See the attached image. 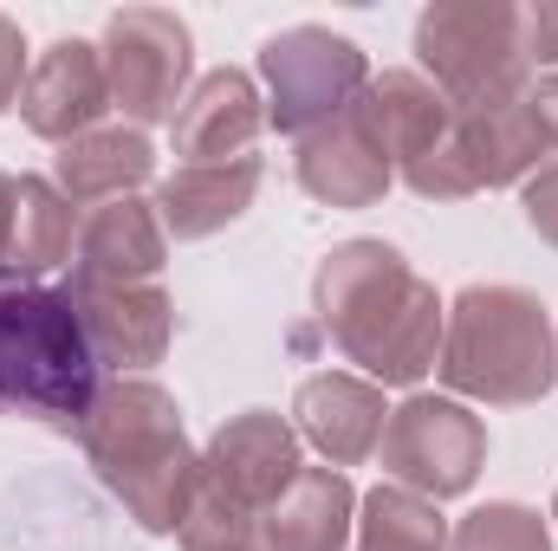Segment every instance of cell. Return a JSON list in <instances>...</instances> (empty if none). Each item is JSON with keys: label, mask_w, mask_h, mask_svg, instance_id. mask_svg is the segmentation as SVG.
<instances>
[{"label": "cell", "mask_w": 558, "mask_h": 551, "mask_svg": "<svg viewBox=\"0 0 558 551\" xmlns=\"http://www.w3.org/2000/svg\"><path fill=\"white\" fill-rule=\"evenodd\" d=\"M105 85H111V111H124V124H175L189 78H195V33L182 13L169 7H118L105 20Z\"/></svg>", "instance_id": "6"}, {"label": "cell", "mask_w": 558, "mask_h": 551, "mask_svg": "<svg viewBox=\"0 0 558 551\" xmlns=\"http://www.w3.org/2000/svg\"><path fill=\"white\" fill-rule=\"evenodd\" d=\"M260 131H267V98L234 65L195 78L189 98H182V111H175V124H169L182 162H234V156H247V143L260 137Z\"/></svg>", "instance_id": "15"}, {"label": "cell", "mask_w": 558, "mask_h": 551, "mask_svg": "<svg viewBox=\"0 0 558 551\" xmlns=\"http://www.w3.org/2000/svg\"><path fill=\"white\" fill-rule=\"evenodd\" d=\"M98 403V357L65 285L0 273V415H33L59 434H78Z\"/></svg>", "instance_id": "4"}, {"label": "cell", "mask_w": 558, "mask_h": 551, "mask_svg": "<svg viewBox=\"0 0 558 551\" xmlns=\"http://www.w3.org/2000/svg\"><path fill=\"white\" fill-rule=\"evenodd\" d=\"M149 175H156V149H149V137L131 131V124H105V131L65 143V149L52 156V188H59L72 208H78V201H92V208L124 201V195H137Z\"/></svg>", "instance_id": "19"}, {"label": "cell", "mask_w": 558, "mask_h": 551, "mask_svg": "<svg viewBox=\"0 0 558 551\" xmlns=\"http://www.w3.org/2000/svg\"><path fill=\"white\" fill-rule=\"evenodd\" d=\"M7 215H13V175L0 169V254H7Z\"/></svg>", "instance_id": "30"}, {"label": "cell", "mask_w": 558, "mask_h": 551, "mask_svg": "<svg viewBox=\"0 0 558 551\" xmlns=\"http://www.w3.org/2000/svg\"><path fill=\"white\" fill-rule=\"evenodd\" d=\"M65 298L85 325V344L98 357V370H118V377H143L149 364L169 357V338H175V305L162 285H85V279H65Z\"/></svg>", "instance_id": "9"}, {"label": "cell", "mask_w": 558, "mask_h": 551, "mask_svg": "<svg viewBox=\"0 0 558 551\" xmlns=\"http://www.w3.org/2000/svg\"><path fill=\"white\" fill-rule=\"evenodd\" d=\"M357 539V487L344 467H299V480L260 513V551H344Z\"/></svg>", "instance_id": "16"}, {"label": "cell", "mask_w": 558, "mask_h": 551, "mask_svg": "<svg viewBox=\"0 0 558 551\" xmlns=\"http://www.w3.org/2000/svg\"><path fill=\"white\" fill-rule=\"evenodd\" d=\"M526 118L539 131V149L558 162V72H546L539 85H526Z\"/></svg>", "instance_id": "29"}, {"label": "cell", "mask_w": 558, "mask_h": 551, "mask_svg": "<svg viewBox=\"0 0 558 551\" xmlns=\"http://www.w3.org/2000/svg\"><path fill=\"white\" fill-rule=\"evenodd\" d=\"M526 228H533L546 247H558V162H546V169L526 175Z\"/></svg>", "instance_id": "27"}, {"label": "cell", "mask_w": 558, "mask_h": 551, "mask_svg": "<svg viewBox=\"0 0 558 551\" xmlns=\"http://www.w3.org/2000/svg\"><path fill=\"white\" fill-rule=\"evenodd\" d=\"M553 532H558V493H553Z\"/></svg>", "instance_id": "31"}, {"label": "cell", "mask_w": 558, "mask_h": 551, "mask_svg": "<svg viewBox=\"0 0 558 551\" xmlns=\"http://www.w3.org/2000/svg\"><path fill=\"white\" fill-rule=\"evenodd\" d=\"M435 377L454 396L526 409L546 403L558 383V331L526 285H468L448 305Z\"/></svg>", "instance_id": "3"}, {"label": "cell", "mask_w": 558, "mask_h": 551, "mask_svg": "<svg viewBox=\"0 0 558 551\" xmlns=\"http://www.w3.org/2000/svg\"><path fill=\"white\" fill-rule=\"evenodd\" d=\"M312 311L377 390H410L441 357L448 305L390 241H338L312 273Z\"/></svg>", "instance_id": "1"}, {"label": "cell", "mask_w": 558, "mask_h": 551, "mask_svg": "<svg viewBox=\"0 0 558 551\" xmlns=\"http://www.w3.org/2000/svg\"><path fill=\"white\" fill-rule=\"evenodd\" d=\"M175 539H182V551H254L260 546V519L241 500H228L208 474H195V493L182 506Z\"/></svg>", "instance_id": "23"}, {"label": "cell", "mask_w": 558, "mask_h": 551, "mask_svg": "<svg viewBox=\"0 0 558 551\" xmlns=\"http://www.w3.org/2000/svg\"><path fill=\"white\" fill-rule=\"evenodd\" d=\"M384 474L422 500H461L487 467V421L454 396H410L384 421Z\"/></svg>", "instance_id": "8"}, {"label": "cell", "mask_w": 558, "mask_h": 551, "mask_svg": "<svg viewBox=\"0 0 558 551\" xmlns=\"http://www.w3.org/2000/svg\"><path fill=\"white\" fill-rule=\"evenodd\" d=\"M26 33L0 13V111H13L20 105V91H26Z\"/></svg>", "instance_id": "28"}, {"label": "cell", "mask_w": 558, "mask_h": 551, "mask_svg": "<svg viewBox=\"0 0 558 551\" xmlns=\"http://www.w3.org/2000/svg\"><path fill=\"white\" fill-rule=\"evenodd\" d=\"M351 111L364 118V131L384 149L390 169H410V162L428 156L435 143L448 137V124H454V105H448L422 72H384V78H371Z\"/></svg>", "instance_id": "18"}, {"label": "cell", "mask_w": 558, "mask_h": 551, "mask_svg": "<svg viewBox=\"0 0 558 551\" xmlns=\"http://www.w3.org/2000/svg\"><path fill=\"white\" fill-rule=\"evenodd\" d=\"M384 421H390L384 390H377L371 377H351V370H318V377H305L299 396H292V428H299V441H312L331 467L371 461L377 441H384Z\"/></svg>", "instance_id": "12"}, {"label": "cell", "mask_w": 558, "mask_h": 551, "mask_svg": "<svg viewBox=\"0 0 558 551\" xmlns=\"http://www.w3.org/2000/svg\"><path fill=\"white\" fill-rule=\"evenodd\" d=\"M520 46H526V65H553L558 72V0L520 7Z\"/></svg>", "instance_id": "26"}, {"label": "cell", "mask_w": 558, "mask_h": 551, "mask_svg": "<svg viewBox=\"0 0 558 551\" xmlns=\"http://www.w3.org/2000/svg\"><path fill=\"white\" fill-rule=\"evenodd\" d=\"M299 467H305L299 461V428L274 409H247V415H234V421H221L215 441L202 448V474L228 500H241L254 519L299 480Z\"/></svg>", "instance_id": "11"}, {"label": "cell", "mask_w": 558, "mask_h": 551, "mask_svg": "<svg viewBox=\"0 0 558 551\" xmlns=\"http://www.w3.org/2000/svg\"><path fill=\"white\" fill-rule=\"evenodd\" d=\"M78 441H85L98 480L124 500V513L143 532L175 539L182 506L202 474V454L189 448L175 396L149 377H111V383H98V403L85 415Z\"/></svg>", "instance_id": "2"}, {"label": "cell", "mask_w": 558, "mask_h": 551, "mask_svg": "<svg viewBox=\"0 0 558 551\" xmlns=\"http://www.w3.org/2000/svg\"><path fill=\"white\" fill-rule=\"evenodd\" d=\"M292 169H299V188L325 208H377L397 182V169L384 162V149L371 143L357 111H338L331 124L305 131Z\"/></svg>", "instance_id": "13"}, {"label": "cell", "mask_w": 558, "mask_h": 551, "mask_svg": "<svg viewBox=\"0 0 558 551\" xmlns=\"http://www.w3.org/2000/svg\"><path fill=\"white\" fill-rule=\"evenodd\" d=\"M448 551H553V526L520 500H487L448 526Z\"/></svg>", "instance_id": "24"}, {"label": "cell", "mask_w": 558, "mask_h": 551, "mask_svg": "<svg viewBox=\"0 0 558 551\" xmlns=\"http://www.w3.org/2000/svg\"><path fill=\"white\" fill-rule=\"evenodd\" d=\"M78 247V208L46 182V175H13V215H7V254L0 273L39 279L59 273Z\"/></svg>", "instance_id": "20"}, {"label": "cell", "mask_w": 558, "mask_h": 551, "mask_svg": "<svg viewBox=\"0 0 558 551\" xmlns=\"http://www.w3.org/2000/svg\"><path fill=\"white\" fill-rule=\"evenodd\" d=\"M260 78H267V124L305 137L357 105V91L371 85V65L357 39L331 26H286L260 46Z\"/></svg>", "instance_id": "7"}, {"label": "cell", "mask_w": 558, "mask_h": 551, "mask_svg": "<svg viewBox=\"0 0 558 551\" xmlns=\"http://www.w3.org/2000/svg\"><path fill=\"white\" fill-rule=\"evenodd\" d=\"M260 195V156H234V162H182L162 188H156V221L175 241H208L221 228H234Z\"/></svg>", "instance_id": "17"}, {"label": "cell", "mask_w": 558, "mask_h": 551, "mask_svg": "<svg viewBox=\"0 0 558 551\" xmlns=\"http://www.w3.org/2000/svg\"><path fill=\"white\" fill-rule=\"evenodd\" d=\"M162 254H169V234L156 221V201L124 195V201H105L78 221L72 279H85V285H156Z\"/></svg>", "instance_id": "14"}, {"label": "cell", "mask_w": 558, "mask_h": 551, "mask_svg": "<svg viewBox=\"0 0 558 551\" xmlns=\"http://www.w3.org/2000/svg\"><path fill=\"white\" fill-rule=\"evenodd\" d=\"M357 551H448V519L410 487H377L357 500Z\"/></svg>", "instance_id": "22"}, {"label": "cell", "mask_w": 558, "mask_h": 551, "mask_svg": "<svg viewBox=\"0 0 558 551\" xmlns=\"http://www.w3.org/2000/svg\"><path fill=\"white\" fill-rule=\"evenodd\" d=\"M105 111H111L105 52H98L92 39H52V46L33 59L26 91H20V118H26V131L65 149V143L105 131Z\"/></svg>", "instance_id": "10"}, {"label": "cell", "mask_w": 558, "mask_h": 551, "mask_svg": "<svg viewBox=\"0 0 558 551\" xmlns=\"http://www.w3.org/2000/svg\"><path fill=\"white\" fill-rule=\"evenodd\" d=\"M454 137L468 149V169H474L481 188H513V182H526L533 169H546L539 131H533V118H526V98L454 111Z\"/></svg>", "instance_id": "21"}, {"label": "cell", "mask_w": 558, "mask_h": 551, "mask_svg": "<svg viewBox=\"0 0 558 551\" xmlns=\"http://www.w3.org/2000/svg\"><path fill=\"white\" fill-rule=\"evenodd\" d=\"M422 78L454 105H513L526 98V46H520V7L513 0H435L416 20Z\"/></svg>", "instance_id": "5"}, {"label": "cell", "mask_w": 558, "mask_h": 551, "mask_svg": "<svg viewBox=\"0 0 558 551\" xmlns=\"http://www.w3.org/2000/svg\"><path fill=\"white\" fill-rule=\"evenodd\" d=\"M410 188H416L422 201H468V195H481V182H474V169H468V149L454 137V124H448V137L435 143L428 156H416L410 169H397Z\"/></svg>", "instance_id": "25"}]
</instances>
